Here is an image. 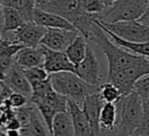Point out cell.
<instances>
[{"label":"cell","instance_id":"cell-1","mask_svg":"<svg viewBox=\"0 0 149 136\" xmlns=\"http://www.w3.org/2000/svg\"><path fill=\"white\" fill-rule=\"evenodd\" d=\"M38 8L62 15L69 20L86 40L94 21L99 17L98 15H92L84 10L83 0H48L47 3Z\"/></svg>","mask_w":149,"mask_h":136},{"label":"cell","instance_id":"cell-2","mask_svg":"<svg viewBox=\"0 0 149 136\" xmlns=\"http://www.w3.org/2000/svg\"><path fill=\"white\" fill-rule=\"evenodd\" d=\"M115 105L118 108L116 136H134L141 123L143 100L133 91L128 95L121 96Z\"/></svg>","mask_w":149,"mask_h":136},{"label":"cell","instance_id":"cell-3","mask_svg":"<svg viewBox=\"0 0 149 136\" xmlns=\"http://www.w3.org/2000/svg\"><path fill=\"white\" fill-rule=\"evenodd\" d=\"M49 79L52 85V88L57 93L76 101L79 106H81L88 94L99 90V86H93L84 81L72 71L51 73L49 74Z\"/></svg>","mask_w":149,"mask_h":136},{"label":"cell","instance_id":"cell-4","mask_svg":"<svg viewBox=\"0 0 149 136\" xmlns=\"http://www.w3.org/2000/svg\"><path fill=\"white\" fill-rule=\"evenodd\" d=\"M149 0H118L106 8L97 20L105 23L137 20L144 13Z\"/></svg>","mask_w":149,"mask_h":136},{"label":"cell","instance_id":"cell-5","mask_svg":"<svg viewBox=\"0 0 149 136\" xmlns=\"http://www.w3.org/2000/svg\"><path fill=\"white\" fill-rule=\"evenodd\" d=\"M149 74V58L143 57L139 63L107 74V81L114 84L121 92V95H128L134 91L135 83L143 76Z\"/></svg>","mask_w":149,"mask_h":136},{"label":"cell","instance_id":"cell-6","mask_svg":"<svg viewBox=\"0 0 149 136\" xmlns=\"http://www.w3.org/2000/svg\"><path fill=\"white\" fill-rule=\"evenodd\" d=\"M98 22L108 29L114 35L121 37L122 40L130 42H148L149 41V27L142 24L137 20L133 21H119L112 23Z\"/></svg>","mask_w":149,"mask_h":136},{"label":"cell","instance_id":"cell-7","mask_svg":"<svg viewBox=\"0 0 149 136\" xmlns=\"http://www.w3.org/2000/svg\"><path fill=\"white\" fill-rule=\"evenodd\" d=\"M74 73L81 78L84 81L93 85V86H100L101 85V78L99 72V62L95 57V53L93 49L87 45L86 55L84 59L74 65Z\"/></svg>","mask_w":149,"mask_h":136},{"label":"cell","instance_id":"cell-8","mask_svg":"<svg viewBox=\"0 0 149 136\" xmlns=\"http://www.w3.org/2000/svg\"><path fill=\"white\" fill-rule=\"evenodd\" d=\"M47 28L35 23L34 21H26L20 28L13 31L14 41L23 46H38Z\"/></svg>","mask_w":149,"mask_h":136},{"label":"cell","instance_id":"cell-9","mask_svg":"<svg viewBox=\"0 0 149 136\" xmlns=\"http://www.w3.org/2000/svg\"><path fill=\"white\" fill-rule=\"evenodd\" d=\"M79 31L76 30H65L58 28H47L44 36L41 40L42 45L48 49L56 51H65V49L70 45V43L76 38Z\"/></svg>","mask_w":149,"mask_h":136},{"label":"cell","instance_id":"cell-10","mask_svg":"<svg viewBox=\"0 0 149 136\" xmlns=\"http://www.w3.org/2000/svg\"><path fill=\"white\" fill-rule=\"evenodd\" d=\"M42 46H43V53H44L43 67L49 74L56 73V72H63V71L74 72V65L70 62V59L68 58L64 51H56V50L48 49L44 45Z\"/></svg>","mask_w":149,"mask_h":136},{"label":"cell","instance_id":"cell-11","mask_svg":"<svg viewBox=\"0 0 149 136\" xmlns=\"http://www.w3.org/2000/svg\"><path fill=\"white\" fill-rule=\"evenodd\" d=\"M68 113L72 120L74 136H95L81 106L71 99H68Z\"/></svg>","mask_w":149,"mask_h":136},{"label":"cell","instance_id":"cell-12","mask_svg":"<svg viewBox=\"0 0 149 136\" xmlns=\"http://www.w3.org/2000/svg\"><path fill=\"white\" fill-rule=\"evenodd\" d=\"M33 21L44 28H58V29H65V30H76V27L65 17H63L59 14L48 12L44 9H41L38 7H35L34 14H33Z\"/></svg>","mask_w":149,"mask_h":136},{"label":"cell","instance_id":"cell-13","mask_svg":"<svg viewBox=\"0 0 149 136\" xmlns=\"http://www.w3.org/2000/svg\"><path fill=\"white\" fill-rule=\"evenodd\" d=\"M102 105H104V101L98 91L88 94L85 98L84 102L81 103V108L85 112L95 136H99L101 133L100 126H99V117H100V112H101Z\"/></svg>","mask_w":149,"mask_h":136},{"label":"cell","instance_id":"cell-14","mask_svg":"<svg viewBox=\"0 0 149 136\" xmlns=\"http://www.w3.org/2000/svg\"><path fill=\"white\" fill-rule=\"evenodd\" d=\"M5 83L10 87V90L13 92L21 93L30 100L31 94H33L31 85L29 84V81L24 74L23 69L21 66H19L16 63H14L13 66L9 69L7 77L5 79Z\"/></svg>","mask_w":149,"mask_h":136},{"label":"cell","instance_id":"cell-15","mask_svg":"<svg viewBox=\"0 0 149 136\" xmlns=\"http://www.w3.org/2000/svg\"><path fill=\"white\" fill-rule=\"evenodd\" d=\"M44 53L43 46L40 44L38 46H23L15 55V63L22 69L34 67V66H43Z\"/></svg>","mask_w":149,"mask_h":136},{"label":"cell","instance_id":"cell-16","mask_svg":"<svg viewBox=\"0 0 149 136\" xmlns=\"http://www.w3.org/2000/svg\"><path fill=\"white\" fill-rule=\"evenodd\" d=\"M20 131L21 136H50L49 129L35 105L29 122L26 126H23L20 129Z\"/></svg>","mask_w":149,"mask_h":136},{"label":"cell","instance_id":"cell-17","mask_svg":"<svg viewBox=\"0 0 149 136\" xmlns=\"http://www.w3.org/2000/svg\"><path fill=\"white\" fill-rule=\"evenodd\" d=\"M97 23L102 28V30L108 35V37L111 38L112 42H114L116 45H119L120 48L127 50V51H130L135 55H139V56H143V57H147L149 58V41L148 42H130V41H126V40H122L121 37L114 35L113 33H111L108 29H106L105 27H102L98 20H95Z\"/></svg>","mask_w":149,"mask_h":136},{"label":"cell","instance_id":"cell-18","mask_svg":"<svg viewBox=\"0 0 149 136\" xmlns=\"http://www.w3.org/2000/svg\"><path fill=\"white\" fill-rule=\"evenodd\" d=\"M118 124V108L116 105L113 102H104L100 117H99V126L101 131L112 133L115 130Z\"/></svg>","mask_w":149,"mask_h":136},{"label":"cell","instance_id":"cell-19","mask_svg":"<svg viewBox=\"0 0 149 136\" xmlns=\"http://www.w3.org/2000/svg\"><path fill=\"white\" fill-rule=\"evenodd\" d=\"M87 40L84 35H81L80 33L76 36V38L70 43V45L65 49V55L68 56V58L70 59V62L73 65H77L78 63H80L85 55H86V49H87Z\"/></svg>","mask_w":149,"mask_h":136},{"label":"cell","instance_id":"cell-20","mask_svg":"<svg viewBox=\"0 0 149 136\" xmlns=\"http://www.w3.org/2000/svg\"><path fill=\"white\" fill-rule=\"evenodd\" d=\"M50 136H74L72 120L68 112L56 114L52 121Z\"/></svg>","mask_w":149,"mask_h":136},{"label":"cell","instance_id":"cell-21","mask_svg":"<svg viewBox=\"0 0 149 136\" xmlns=\"http://www.w3.org/2000/svg\"><path fill=\"white\" fill-rule=\"evenodd\" d=\"M0 6L13 7L22 15L24 21H33L36 3L34 0H0Z\"/></svg>","mask_w":149,"mask_h":136},{"label":"cell","instance_id":"cell-22","mask_svg":"<svg viewBox=\"0 0 149 136\" xmlns=\"http://www.w3.org/2000/svg\"><path fill=\"white\" fill-rule=\"evenodd\" d=\"M1 7L3 14V33L14 31L26 22L22 15L15 8L8 6H1Z\"/></svg>","mask_w":149,"mask_h":136},{"label":"cell","instance_id":"cell-23","mask_svg":"<svg viewBox=\"0 0 149 136\" xmlns=\"http://www.w3.org/2000/svg\"><path fill=\"white\" fill-rule=\"evenodd\" d=\"M101 99L104 102H113V103H116L120 99H121V92L120 90L112 83H105V84H101L99 86V90H98Z\"/></svg>","mask_w":149,"mask_h":136},{"label":"cell","instance_id":"cell-24","mask_svg":"<svg viewBox=\"0 0 149 136\" xmlns=\"http://www.w3.org/2000/svg\"><path fill=\"white\" fill-rule=\"evenodd\" d=\"M23 72L26 74L29 84L31 85V87L49 77V73L45 71V69L43 66H34V67L23 69Z\"/></svg>","mask_w":149,"mask_h":136},{"label":"cell","instance_id":"cell-25","mask_svg":"<svg viewBox=\"0 0 149 136\" xmlns=\"http://www.w3.org/2000/svg\"><path fill=\"white\" fill-rule=\"evenodd\" d=\"M31 90H33V94H31L30 100H31V99H41V98H44V96H47L51 91H54L49 77H48L47 79H44V80L37 83L36 85H34V86L31 87Z\"/></svg>","mask_w":149,"mask_h":136},{"label":"cell","instance_id":"cell-26","mask_svg":"<svg viewBox=\"0 0 149 136\" xmlns=\"http://www.w3.org/2000/svg\"><path fill=\"white\" fill-rule=\"evenodd\" d=\"M136 134L141 135V136H149V98L143 100L142 119H141V123L136 130Z\"/></svg>","mask_w":149,"mask_h":136},{"label":"cell","instance_id":"cell-27","mask_svg":"<svg viewBox=\"0 0 149 136\" xmlns=\"http://www.w3.org/2000/svg\"><path fill=\"white\" fill-rule=\"evenodd\" d=\"M83 8L86 13L98 16L106 9L101 0H83Z\"/></svg>","mask_w":149,"mask_h":136},{"label":"cell","instance_id":"cell-28","mask_svg":"<svg viewBox=\"0 0 149 136\" xmlns=\"http://www.w3.org/2000/svg\"><path fill=\"white\" fill-rule=\"evenodd\" d=\"M134 91L141 96L142 100H146L149 98V74L143 76L135 83Z\"/></svg>","mask_w":149,"mask_h":136},{"label":"cell","instance_id":"cell-29","mask_svg":"<svg viewBox=\"0 0 149 136\" xmlns=\"http://www.w3.org/2000/svg\"><path fill=\"white\" fill-rule=\"evenodd\" d=\"M29 101H30V100H29L26 95H23V94H21V93H16V92H12L10 95L8 96V99L6 100V102H7L12 108H14V109H17V108H20V107L26 106Z\"/></svg>","mask_w":149,"mask_h":136},{"label":"cell","instance_id":"cell-30","mask_svg":"<svg viewBox=\"0 0 149 136\" xmlns=\"http://www.w3.org/2000/svg\"><path fill=\"white\" fill-rule=\"evenodd\" d=\"M137 21H139V22H141L142 24H144V26L149 27V2H148V6H147V8H146L144 13L142 14V16H141L140 19H137Z\"/></svg>","mask_w":149,"mask_h":136},{"label":"cell","instance_id":"cell-31","mask_svg":"<svg viewBox=\"0 0 149 136\" xmlns=\"http://www.w3.org/2000/svg\"><path fill=\"white\" fill-rule=\"evenodd\" d=\"M3 131L6 136H21L20 129H5Z\"/></svg>","mask_w":149,"mask_h":136},{"label":"cell","instance_id":"cell-32","mask_svg":"<svg viewBox=\"0 0 149 136\" xmlns=\"http://www.w3.org/2000/svg\"><path fill=\"white\" fill-rule=\"evenodd\" d=\"M2 34H3V14H2V7L0 6V43L2 42Z\"/></svg>","mask_w":149,"mask_h":136},{"label":"cell","instance_id":"cell-33","mask_svg":"<svg viewBox=\"0 0 149 136\" xmlns=\"http://www.w3.org/2000/svg\"><path fill=\"white\" fill-rule=\"evenodd\" d=\"M9 70H7L6 67H3L2 65H0V81H5L6 77H7V73H8Z\"/></svg>","mask_w":149,"mask_h":136},{"label":"cell","instance_id":"cell-34","mask_svg":"<svg viewBox=\"0 0 149 136\" xmlns=\"http://www.w3.org/2000/svg\"><path fill=\"white\" fill-rule=\"evenodd\" d=\"M101 1H102V3L105 5V7H106V8H108V7L113 6L118 0H101Z\"/></svg>","mask_w":149,"mask_h":136},{"label":"cell","instance_id":"cell-35","mask_svg":"<svg viewBox=\"0 0 149 136\" xmlns=\"http://www.w3.org/2000/svg\"><path fill=\"white\" fill-rule=\"evenodd\" d=\"M35 3H36V7H40V6H43L44 3L48 2V0H34Z\"/></svg>","mask_w":149,"mask_h":136},{"label":"cell","instance_id":"cell-36","mask_svg":"<svg viewBox=\"0 0 149 136\" xmlns=\"http://www.w3.org/2000/svg\"><path fill=\"white\" fill-rule=\"evenodd\" d=\"M0 58H2V45L0 43Z\"/></svg>","mask_w":149,"mask_h":136},{"label":"cell","instance_id":"cell-37","mask_svg":"<svg viewBox=\"0 0 149 136\" xmlns=\"http://www.w3.org/2000/svg\"><path fill=\"white\" fill-rule=\"evenodd\" d=\"M0 136H6V135H5V131H3V129H1V128H0Z\"/></svg>","mask_w":149,"mask_h":136},{"label":"cell","instance_id":"cell-38","mask_svg":"<svg viewBox=\"0 0 149 136\" xmlns=\"http://www.w3.org/2000/svg\"><path fill=\"white\" fill-rule=\"evenodd\" d=\"M134 136H141V135H137V134H135V135H134Z\"/></svg>","mask_w":149,"mask_h":136},{"label":"cell","instance_id":"cell-39","mask_svg":"<svg viewBox=\"0 0 149 136\" xmlns=\"http://www.w3.org/2000/svg\"><path fill=\"white\" fill-rule=\"evenodd\" d=\"M0 113H1V107H0Z\"/></svg>","mask_w":149,"mask_h":136}]
</instances>
